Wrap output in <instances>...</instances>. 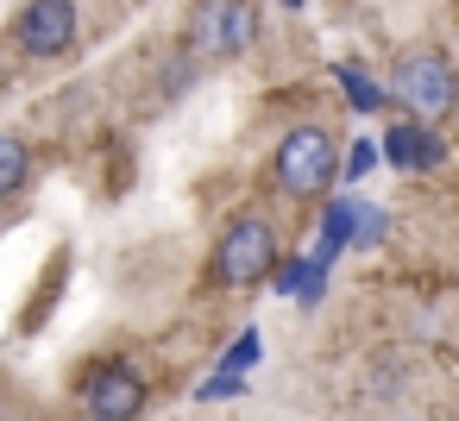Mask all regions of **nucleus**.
<instances>
[{
	"label": "nucleus",
	"instance_id": "obj_1",
	"mask_svg": "<svg viewBox=\"0 0 459 421\" xmlns=\"http://www.w3.org/2000/svg\"><path fill=\"white\" fill-rule=\"evenodd\" d=\"M271 170H277V189L283 195H302V202L308 195H327L333 176H340V145H333L327 126H290Z\"/></svg>",
	"mask_w": 459,
	"mask_h": 421
},
{
	"label": "nucleus",
	"instance_id": "obj_2",
	"mask_svg": "<svg viewBox=\"0 0 459 421\" xmlns=\"http://www.w3.org/2000/svg\"><path fill=\"white\" fill-rule=\"evenodd\" d=\"M271 264H277V233H271L264 214H239V220L221 233V245H214V277L233 283V289L264 283Z\"/></svg>",
	"mask_w": 459,
	"mask_h": 421
},
{
	"label": "nucleus",
	"instance_id": "obj_3",
	"mask_svg": "<svg viewBox=\"0 0 459 421\" xmlns=\"http://www.w3.org/2000/svg\"><path fill=\"white\" fill-rule=\"evenodd\" d=\"M396 101L421 120H446L453 101H459V82H453V57L446 51H409L396 64Z\"/></svg>",
	"mask_w": 459,
	"mask_h": 421
},
{
	"label": "nucleus",
	"instance_id": "obj_4",
	"mask_svg": "<svg viewBox=\"0 0 459 421\" xmlns=\"http://www.w3.org/2000/svg\"><path fill=\"white\" fill-rule=\"evenodd\" d=\"M258 32V13L246 7V0H202V7L189 13V45L202 57H239Z\"/></svg>",
	"mask_w": 459,
	"mask_h": 421
},
{
	"label": "nucleus",
	"instance_id": "obj_5",
	"mask_svg": "<svg viewBox=\"0 0 459 421\" xmlns=\"http://www.w3.org/2000/svg\"><path fill=\"white\" fill-rule=\"evenodd\" d=\"M13 45L39 64L64 57L76 45V0H26L20 20H13Z\"/></svg>",
	"mask_w": 459,
	"mask_h": 421
},
{
	"label": "nucleus",
	"instance_id": "obj_6",
	"mask_svg": "<svg viewBox=\"0 0 459 421\" xmlns=\"http://www.w3.org/2000/svg\"><path fill=\"white\" fill-rule=\"evenodd\" d=\"M139 408H145V377L133 365H108L82 390V415L89 421H139Z\"/></svg>",
	"mask_w": 459,
	"mask_h": 421
},
{
	"label": "nucleus",
	"instance_id": "obj_7",
	"mask_svg": "<svg viewBox=\"0 0 459 421\" xmlns=\"http://www.w3.org/2000/svg\"><path fill=\"white\" fill-rule=\"evenodd\" d=\"M377 158H390V164H396V170H409V176H428V170H440V164H446V145H440V133H434V126H421V120H396V126H384Z\"/></svg>",
	"mask_w": 459,
	"mask_h": 421
},
{
	"label": "nucleus",
	"instance_id": "obj_8",
	"mask_svg": "<svg viewBox=\"0 0 459 421\" xmlns=\"http://www.w3.org/2000/svg\"><path fill=\"white\" fill-rule=\"evenodd\" d=\"M333 76H340V95H346L359 114H384V107H390L384 82H377V76H371L359 57H340V64H333Z\"/></svg>",
	"mask_w": 459,
	"mask_h": 421
},
{
	"label": "nucleus",
	"instance_id": "obj_9",
	"mask_svg": "<svg viewBox=\"0 0 459 421\" xmlns=\"http://www.w3.org/2000/svg\"><path fill=\"white\" fill-rule=\"evenodd\" d=\"M26 183H32V151H26V139H7V133H0V202L20 195Z\"/></svg>",
	"mask_w": 459,
	"mask_h": 421
},
{
	"label": "nucleus",
	"instance_id": "obj_10",
	"mask_svg": "<svg viewBox=\"0 0 459 421\" xmlns=\"http://www.w3.org/2000/svg\"><path fill=\"white\" fill-rule=\"evenodd\" d=\"M384 233H390V214L352 195V214H346V245H377Z\"/></svg>",
	"mask_w": 459,
	"mask_h": 421
},
{
	"label": "nucleus",
	"instance_id": "obj_11",
	"mask_svg": "<svg viewBox=\"0 0 459 421\" xmlns=\"http://www.w3.org/2000/svg\"><path fill=\"white\" fill-rule=\"evenodd\" d=\"M258 358H264V339H258V327H246V333H239V339L227 346V358H221V371H227V377H239V371H252Z\"/></svg>",
	"mask_w": 459,
	"mask_h": 421
},
{
	"label": "nucleus",
	"instance_id": "obj_12",
	"mask_svg": "<svg viewBox=\"0 0 459 421\" xmlns=\"http://www.w3.org/2000/svg\"><path fill=\"white\" fill-rule=\"evenodd\" d=\"M371 164H377V145H371V139H359V145L340 158V176H333V183H359V176H371Z\"/></svg>",
	"mask_w": 459,
	"mask_h": 421
},
{
	"label": "nucleus",
	"instance_id": "obj_13",
	"mask_svg": "<svg viewBox=\"0 0 459 421\" xmlns=\"http://www.w3.org/2000/svg\"><path fill=\"white\" fill-rule=\"evenodd\" d=\"M239 390H246V377H227V371H214V377H208L195 396H202V402H221V396H239Z\"/></svg>",
	"mask_w": 459,
	"mask_h": 421
},
{
	"label": "nucleus",
	"instance_id": "obj_14",
	"mask_svg": "<svg viewBox=\"0 0 459 421\" xmlns=\"http://www.w3.org/2000/svg\"><path fill=\"white\" fill-rule=\"evenodd\" d=\"M277 7H302V0H277Z\"/></svg>",
	"mask_w": 459,
	"mask_h": 421
}]
</instances>
